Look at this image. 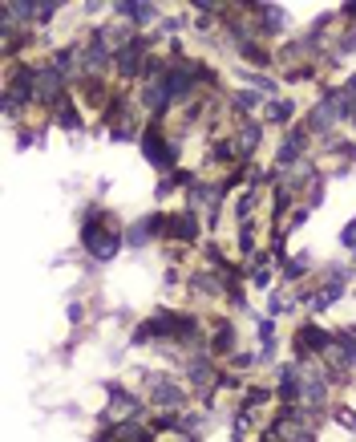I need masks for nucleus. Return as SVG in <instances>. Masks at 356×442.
I'll return each mask as SVG.
<instances>
[{"label": "nucleus", "instance_id": "obj_5", "mask_svg": "<svg viewBox=\"0 0 356 442\" xmlns=\"http://www.w3.org/2000/svg\"><path fill=\"white\" fill-rule=\"evenodd\" d=\"M166 240V215L162 211H146L138 223L126 228V247H146V244H158Z\"/></svg>", "mask_w": 356, "mask_h": 442}, {"label": "nucleus", "instance_id": "obj_7", "mask_svg": "<svg viewBox=\"0 0 356 442\" xmlns=\"http://www.w3.org/2000/svg\"><path fill=\"white\" fill-rule=\"evenodd\" d=\"M113 13H117V20H126L129 29H146L154 20L162 25V8L158 4H146V0H117Z\"/></svg>", "mask_w": 356, "mask_h": 442}, {"label": "nucleus", "instance_id": "obj_3", "mask_svg": "<svg viewBox=\"0 0 356 442\" xmlns=\"http://www.w3.org/2000/svg\"><path fill=\"white\" fill-rule=\"evenodd\" d=\"M106 73H113V49L101 41V33L94 25L89 37L81 41V82L85 78H106Z\"/></svg>", "mask_w": 356, "mask_h": 442}, {"label": "nucleus", "instance_id": "obj_18", "mask_svg": "<svg viewBox=\"0 0 356 442\" xmlns=\"http://www.w3.org/2000/svg\"><path fill=\"white\" fill-rule=\"evenodd\" d=\"M247 284H251V288H259V293H263V288H272V268H263V264H251V268H247Z\"/></svg>", "mask_w": 356, "mask_h": 442}, {"label": "nucleus", "instance_id": "obj_8", "mask_svg": "<svg viewBox=\"0 0 356 442\" xmlns=\"http://www.w3.org/2000/svg\"><path fill=\"white\" fill-rule=\"evenodd\" d=\"M259 142H263V122H259V118H239V122H235V147H239L243 166L255 159Z\"/></svg>", "mask_w": 356, "mask_h": 442}, {"label": "nucleus", "instance_id": "obj_28", "mask_svg": "<svg viewBox=\"0 0 356 442\" xmlns=\"http://www.w3.org/2000/svg\"><path fill=\"white\" fill-rule=\"evenodd\" d=\"M352 130H356V98H352Z\"/></svg>", "mask_w": 356, "mask_h": 442}, {"label": "nucleus", "instance_id": "obj_10", "mask_svg": "<svg viewBox=\"0 0 356 442\" xmlns=\"http://www.w3.org/2000/svg\"><path fill=\"white\" fill-rule=\"evenodd\" d=\"M210 353L215 357H235L239 353V329L231 325V321H219L215 333H210Z\"/></svg>", "mask_w": 356, "mask_h": 442}, {"label": "nucleus", "instance_id": "obj_17", "mask_svg": "<svg viewBox=\"0 0 356 442\" xmlns=\"http://www.w3.org/2000/svg\"><path fill=\"white\" fill-rule=\"evenodd\" d=\"M272 398H275V390H267V386H251V390L243 393V406H247V410H259L263 402H272Z\"/></svg>", "mask_w": 356, "mask_h": 442}, {"label": "nucleus", "instance_id": "obj_20", "mask_svg": "<svg viewBox=\"0 0 356 442\" xmlns=\"http://www.w3.org/2000/svg\"><path fill=\"white\" fill-rule=\"evenodd\" d=\"M324 187H328V179H324V175H316V179H312V187H307L304 207H316V203H324Z\"/></svg>", "mask_w": 356, "mask_h": 442}, {"label": "nucleus", "instance_id": "obj_21", "mask_svg": "<svg viewBox=\"0 0 356 442\" xmlns=\"http://www.w3.org/2000/svg\"><path fill=\"white\" fill-rule=\"evenodd\" d=\"M340 247H344L348 256L356 252V215L348 219V223H344V228H340Z\"/></svg>", "mask_w": 356, "mask_h": 442}, {"label": "nucleus", "instance_id": "obj_27", "mask_svg": "<svg viewBox=\"0 0 356 442\" xmlns=\"http://www.w3.org/2000/svg\"><path fill=\"white\" fill-rule=\"evenodd\" d=\"M259 442H279V438H272V434H267V430H263V438H259Z\"/></svg>", "mask_w": 356, "mask_h": 442}, {"label": "nucleus", "instance_id": "obj_9", "mask_svg": "<svg viewBox=\"0 0 356 442\" xmlns=\"http://www.w3.org/2000/svg\"><path fill=\"white\" fill-rule=\"evenodd\" d=\"M198 240V211L166 215V244H194Z\"/></svg>", "mask_w": 356, "mask_h": 442}, {"label": "nucleus", "instance_id": "obj_4", "mask_svg": "<svg viewBox=\"0 0 356 442\" xmlns=\"http://www.w3.org/2000/svg\"><path fill=\"white\" fill-rule=\"evenodd\" d=\"M307 126L304 122H295L284 138H279V147H275V171H288L291 163H300V159H307Z\"/></svg>", "mask_w": 356, "mask_h": 442}, {"label": "nucleus", "instance_id": "obj_11", "mask_svg": "<svg viewBox=\"0 0 356 442\" xmlns=\"http://www.w3.org/2000/svg\"><path fill=\"white\" fill-rule=\"evenodd\" d=\"M53 122H57V126H61V130H85V118H81V106L73 98H65L61 106H57V110H53Z\"/></svg>", "mask_w": 356, "mask_h": 442}, {"label": "nucleus", "instance_id": "obj_6", "mask_svg": "<svg viewBox=\"0 0 356 442\" xmlns=\"http://www.w3.org/2000/svg\"><path fill=\"white\" fill-rule=\"evenodd\" d=\"M251 17L259 25V37H279L291 29V17L284 4H259V0H251Z\"/></svg>", "mask_w": 356, "mask_h": 442}, {"label": "nucleus", "instance_id": "obj_12", "mask_svg": "<svg viewBox=\"0 0 356 442\" xmlns=\"http://www.w3.org/2000/svg\"><path fill=\"white\" fill-rule=\"evenodd\" d=\"M295 114H300V106L291 98L267 102V122H272V126H295Z\"/></svg>", "mask_w": 356, "mask_h": 442}, {"label": "nucleus", "instance_id": "obj_22", "mask_svg": "<svg viewBox=\"0 0 356 442\" xmlns=\"http://www.w3.org/2000/svg\"><path fill=\"white\" fill-rule=\"evenodd\" d=\"M186 25H194L191 17H182V13H174V17H162L158 33H178V29H186Z\"/></svg>", "mask_w": 356, "mask_h": 442}, {"label": "nucleus", "instance_id": "obj_15", "mask_svg": "<svg viewBox=\"0 0 356 442\" xmlns=\"http://www.w3.org/2000/svg\"><path fill=\"white\" fill-rule=\"evenodd\" d=\"M255 207H259V187H247V191L235 199V219H239V223H247V219L255 215Z\"/></svg>", "mask_w": 356, "mask_h": 442}, {"label": "nucleus", "instance_id": "obj_26", "mask_svg": "<svg viewBox=\"0 0 356 442\" xmlns=\"http://www.w3.org/2000/svg\"><path fill=\"white\" fill-rule=\"evenodd\" d=\"M81 309H85V305H69V321H73V325H81V317H85Z\"/></svg>", "mask_w": 356, "mask_h": 442}, {"label": "nucleus", "instance_id": "obj_2", "mask_svg": "<svg viewBox=\"0 0 356 442\" xmlns=\"http://www.w3.org/2000/svg\"><path fill=\"white\" fill-rule=\"evenodd\" d=\"M146 398H150V406L158 410V414H182L186 410V386L174 381L170 374H150L146 369Z\"/></svg>", "mask_w": 356, "mask_h": 442}, {"label": "nucleus", "instance_id": "obj_25", "mask_svg": "<svg viewBox=\"0 0 356 442\" xmlns=\"http://www.w3.org/2000/svg\"><path fill=\"white\" fill-rule=\"evenodd\" d=\"M174 191H178V183L170 179V175H166V179H162L158 187H154V199H170V195H174Z\"/></svg>", "mask_w": 356, "mask_h": 442}, {"label": "nucleus", "instance_id": "obj_23", "mask_svg": "<svg viewBox=\"0 0 356 442\" xmlns=\"http://www.w3.org/2000/svg\"><path fill=\"white\" fill-rule=\"evenodd\" d=\"M307 215H312V207H304V203H300V207H295V215L288 219V235H291L295 228H304V223H307Z\"/></svg>", "mask_w": 356, "mask_h": 442}, {"label": "nucleus", "instance_id": "obj_29", "mask_svg": "<svg viewBox=\"0 0 356 442\" xmlns=\"http://www.w3.org/2000/svg\"><path fill=\"white\" fill-rule=\"evenodd\" d=\"M348 333H352V337H356V325H348Z\"/></svg>", "mask_w": 356, "mask_h": 442}, {"label": "nucleus", "instance_id": "obj_30", "mask_svg": "<svg viewBox=\"0 0 356 442\" xmlns=\"http://www.w3.org/2000/svg\"><path fill=\"white\" fill-rule=\"evenodd\" d=\"M348 268H356V252H352V264H348Z\"/></svg>", "mask_w": 356, "mask_h": 442}, {"label": "nucleus", "instance_id": "obj_19", "mask_svg": "<svg viewBox=\"0 0 356 442\" xmlns=\"http://www.w3.org/2000/svg\"><path fill=\"white\" fill-rule=\"evenodd\" d=\"M255 252V223L247 219V223H239V256H251Z\"/></svg>", "mask_w": 356, "mask_h": 442}, {"label": "nucleus", "instance_id": "obj_13", "mask_svg": "<svg viewBox=\"0 0 356 442\" xmlns=\"http://www.w3.org/2000/svg\"><path fill=\"white\" fill-rule=\"evenodd\" d=\"M210 163L215 166H243L239 159V147H235V138H223V142H210Z\"/></svg>", "mask_w": 356, "mask_h": 442}, {"label": "nucleus", "instance_id": "obj_14", "mask_svg": "<svg viewBox=\"0 0 356 442\" xmlns=\"http://www.w3.org/2000/svg\"><path fill=\"white\" fill-rule=\"evenodd\" d=\"M239 61H247V66H255L263 73L267 66H275V53L263 49V45H247V49H239Z\"/></svg>", "mask_w": 356, "mask_h": 442}, {"label": "nucleus", "instance_id": "obj_1", "mask_svg": "<svg viewBox=\"0 0 356 442\" xmlns=\"http://www.w3.org/2000/svg\"><path fill=\"white\" fill-rule=\"evenodd\" d=\"M138 147H142V159L154 166V171H162V175H174L178 159H182V142H178V138H166V130H162L158 122H150V126L142 130Z\"/></svg>", "mask_w": 356, "mask_h": 442}, {"label": "nucleus", "instance_id": "obj_24", "mask_svg": "<svg viewBox=\"0 0 356 442\" xmlns=\"http://www.w3.org/2000/svg\"><path fill=\"white\" fill-rule=\"evenodd\" d=\"M332 418H336V422L344 426V430H352V434H356V410H344V406H340L336 414H332Z\"/></svg>", "mask_w": 356, "mask_h": 442}, {"label": "nucleus", "instance_id": "obj_16", "mask_svg": "<svg viewBox=\"0 0 356 442\" xmlns=\"http://www.w3.org/2000/svg\"><path fill=\"white\" fill-rule=\"evenodd\" d=\"M307 268H312V252H300L295 260L284 264V280H288V284H295V280L307 276Z\"/></svg>", "mask_w": 356, "mask_h": 442}]
</instances>
